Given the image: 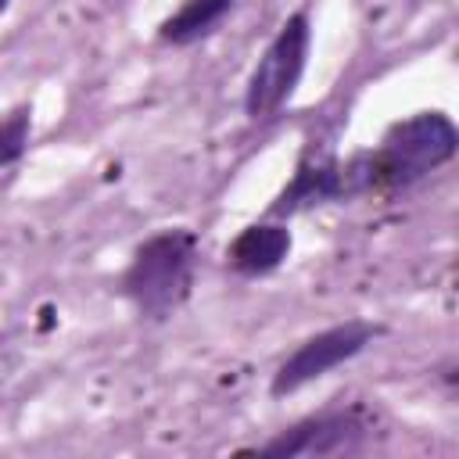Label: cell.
<instances>
[{"label":"cell","instance_id":"obj_1","mask_svg":"<svg viewBox=\"0 0 459 459\" xmlns=\"http://www.w3.org/2000/svg\"><path fill=\"white\" fill-rule=\"evenodd\" d=\"M459 133L445 111H416L394 122L373 151L344 161V190L359 194H398L416 186L423 176L455 158Z\"/></svg>","mask_w":459,"mask_h":459},{"label":"cell","instance_id":"obj_2","mask_svg":"<svg viewBox=\"0 0 459 459\" xmlns=\"http://www.w3.org/2000/svg\"><path fill=\"white\" fill-rule=\"evenodd\" d=\"M194 265H197V233L194 230H161L147 237L126 273H122V294L133 301V308L143 319H169L179 312L194 290Z\"/></svg>","mask_w":459,"mask_h":459},{"label":"cell","instance_id":"obj_3","mask_svg":"<svg viewBox=\"0 0 459 459\" xmlns=\"http://www.w3.org/2000/svg\"><path fill=\"white\" fill-rule=\"evenodd\" d=\"M308 43H312L308 14L294 11L276 29V36L269 39V47L258 57V65L251 68V79H247V90H244L247 118H255V122L258 118H273L290 100V93L301 82L305 61H308Z\"/></svg>","mask_w":459,"mask_h":459},{"label":"cell","instance_id":"obj_4","mask_svg":"<svg viewBox=\"0 0 459 459\" xmlns=\"http://www.w3.org/2000/svg\"><path fill=\"white\" fill-rule=\"evenodd\" d=\"M380 333V326L366 323V319H348V323H337L330 330H319L312 337H305L283 362L280 369L273 373V398H283V394H294L298 387L326 377L330 369H337L341 362L355 359L373 337Z\"/></svg>","mask_w":459,"mask_h":459},{"label":"cell","instance_id":"obj_5","mask_svg":"<svg viewBox=\"0 0 459 459\" xmlns=\"http://www.w3.org/2000/svg\"><path fill=\"white\" fill-rule=\"evenodd\" d=\"M369 427H373V420H369V412L362 405L326 409V412L305 416L294 427L280 430L258 452L262 455H280V459H294V455H351V452L362 448Z\"/></svg>","mask_w":459,"mask_h":459},{"label":"cell","instance_id":"obj_6","mask_svg":"<svg viewBox=\"0 0 459 459\" xmlns=\"http://www.w3.org/2000/svg\"><path fill=\"white\" fill-rule=\"evenodd\" d=\"M326 201H348L341 161L330 158V154L301 158L294 179L269 204V215H290V212H301V208H312V204H326Z\"/></svg>","mask_w":459,"mask_h":459},{"label":"cell","instance_id":"obj_7","mask_svg":"<svg viewBox=\"0 0 459 459\" xmlns=\"http://www.w3.org/2000/svg\"><path fill=\"white\" fill-rule=\"evenodd\" d=\"M290 255V230L283 222H251L226 244V265L240 276H269Z\"/></svg>","mask_w":459,"mask_h":459},{"label":"cell","instance_id":"obj_8","mask_svg":"<svg viewBox=\"0 0 459 459\" xmlns=\"http://www.w3.org/2000/svg\"><path fill=\"white\" fill-rule=\"evenodd\" d=\"M237 0H183L179 11H172L161 25H158V39L172 43V47H186L201 36H208L230 11Z\"/></svg>","mask_w":459,"mask_h":459},{"label":"cell","instance_id":"obj_9","mask_svg":"<svg viewBox=\"0 0 459 459\" xmlns=\"http://www.w3.org/2000/svg\"><path fill=\"white\" fill-rule=\"evenodd\" d=\"M29 133H32V111L22 104L14 108L7 118H0V172L11 169L25 147H29Z\"/></svg>","mask_w":459,"mask_h":459},{"label":"cell","instance_id":"obj_10","mask_svg":"<svg viewBox=\"0 0 459 459\" xmlns=\"http://www.w3.org/2000/svg\"><path fill=\"white\" fill-rule=\"evenodd\" d=\"M7 4H11V0H0V11H4V7H7Z\"/></svg>","mask_w":459,"mask_h":459}]
</instances>
